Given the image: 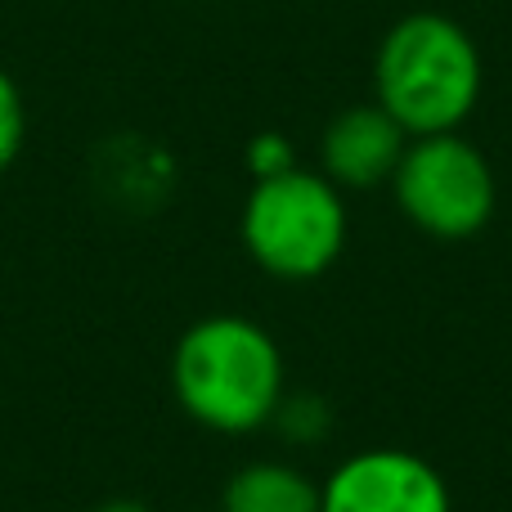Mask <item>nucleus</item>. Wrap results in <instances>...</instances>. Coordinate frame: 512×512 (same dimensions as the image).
Here are the masks:
<instances>
[{
    "mask_svg": "<svg viewBox=\"0 0 512 512\" xmlns=\"http://www.w3.org/2000/svg\"><path fill=\"white\" fill-rule=\"evenodd\" d=\"M373 86L414 140L459 131L481 99V50L454 18L409 14L382 36Z\"/></svg>",
    "mask_w": 512,
    "mask_h": 512,
    "instance_id": "2",
    "label": "nucleus"
},
{
    "mask_svg": "<svg viewBox=\"0 0 512 512\" xmlns=\"http://www.w3.org/2000/svg\"><path fill=\"white\" fill-rule=\"evenodd\" d=\"M319 512H450V486L409 450H364L319 486Z\"/></svg>",
    "mask_w": 512,
    "mask_h": 512,
    "instance_id": "5",
    "label": "nucleus"
},
{
    "mask_svg": "<svg viewBox=\"0 0 512 512\" xmlns=\"http://www.w3.org/2000/svg\"><path fill=\"white\" fill-rule=\"evenodd\" d=\"M171 391L180 409L207 432H261L283 400L279 342L243 315L198 319L171 351Z\"/></svg>",
    "mask_w": 512,
    "mask_h": 512,
    "instance_id": "1",
    "label": "nucleus"
},
{
    "mask_svg": "<svg viewBox=\"0 0 512 512\" xmlns=\"http://www.w3.org/2000/svg\"><path fill=\"white\" fill-rule=\"evenodd\" d=\"M396 203L423 234L445 243L472 239L495 216V171L463 135H418L405 149L396 176Z\"/></svg>",
    "mask_w": 512,
    "mask_h": 512,
    "instance_id": "4",
    "label": "nucleus"
},
{
    "mask_svg": "<svg viewBox=\"0 0 512 512\" xmlns=\"http://www.w3.org/2000/svg\"><path fill=\"white\" fill-rule=\"evenodd\" d=\"M243 248L274 279H319L346 248V203L315 171H283L256 180L243 203Z\"/></svg>",
    "mask_w": 512,
    "mask_h": 512,
    "instance_id": "3",
    "label": "nucleus"
},
{
    "mask_svg": "<svg viewBox=\"0 0 512 512\" xmlns=\"http://www.w3.org/2000/svg\"><path fill=\"white\" fill-rule=\"evenodd\" d=\"M95 512H153V508L140 504V499H108V504H99Z\"/></svg>",
    "mask_w": 512,
    "mask_h": 512,
    "instance_id": "11",
    "label": "nucleus"
},
{
    "mask_svg": "<svg viewBox=\"0 0 512 512\" xmlns=\"http://www.w3.org/2000/svg\"><path fill=\"white\" fill-rule=\"evenodd\" d=\"M248 167H252L256 180L283 176V171L297 167V162H292V144L283 140V135H256L252 149H248Z\"/></svg>",
    "mask_w": 512,
    "mask_h": 512,
    "instance_id": "10",
    "label": "nucleus"
},
{
    "mask_svg": "<svg viewBox=\"0 0 512 512\" xmlns=\"http://www.w3.org/2000/svg\"><path fill=\"white\" fill-rule=\"evenodd\" d=\"M405 149H409L405 126L382 104H360L328 122L319 158H324V176L337 189H373L396 176Z\"/></svg>",
    "mask_w": 512,
    "mask_h": 512,
    "instance_id": "6",
    "label": "nucleus"
},
{
    "mask_svg": "<svg viewBox=\"0 0 512 512\" xmlns=\"http://www.w3.org/2000/svg\"><path fill=\"white\" fill-rule=\"evenodd\" d=\"M270 423L279 427L283 441L319 445L328 432H333V409H328V400L319 396V391H297V396H283L279 400V409H274Z\"/></svg>",
    "mask_w": 512,
    "mask_h": 512,
    "instance_id": "8",
    "label": "nucleus"
},
{
    "mask_svg": "<svg viewBox=\"0 0 512 512\" xmlns=\"http://www.w3.org/2000/svg\"><path fill=\"white\" fill-rule=\"evenodd\" d=\"M27 140V104H23V90L18 81L0 68V176L18 162Z\"/></svg>",
    "mask_w": 512,
    "mask_h": 512,
    "instance_id": "9",
    "label": "nucleus"
},
{
    "mask_svg": "<svg viewBox=\"0 0 512 512\" xmlns=\"http://www.w3.org/2000/svg\"><path fill=\"white\" fill-rule=\"evenodd\" d=\"M221 512H319V486L292 463L256 459L225 481Z\"/></svg>",
    "mask_w": 512,
    "mask_h": 512,
    "instance_id": "7",
    "label": "nucleus"
}]
</instances>
